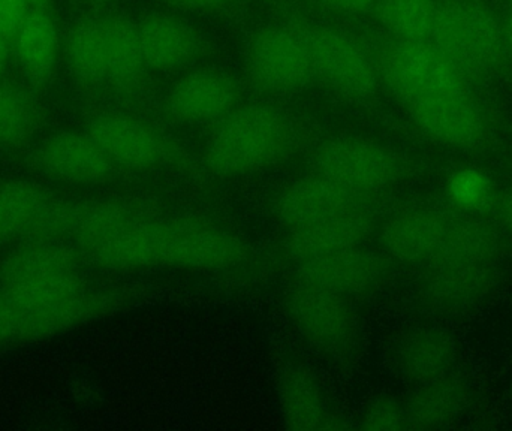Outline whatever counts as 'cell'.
<instances>
[{
    "label": "cell",
    "instance_id": "1",
    "mask_svg": "<svg viewBox=\"0 0 512 431\" xmlns=\"http://www.w3.org/2000/svg\"><path fill=\"white\" fill-rule=\"evenodd\" d=\"M98 267L113 271L149 267L224 270L248 256L242 238L200 220H135L86 253Z\"/></svg>",
    "mask_w": 512,
    "mask_h": 431
},
{
    "label": "cell",
    "instance_id": "2",
    "mask_svg": "<svg viewBox=\"0 0 512 431\" xmlns=\"http://www.w3.org/2000/svg\"><path fill=\"white\" fill-rule=\"evenodd\" d=\"M277 18L303 41L315 78L322 86L354 102H369L381 89L378 69L369 50L345 24L316 17L292 0H268Z\"/></svg>",
    "mask_w": 512,
    "mask_h": 431
},
{
    "label": "cell",
    "instance_id": "3",
    "mask_svg": "<svg viewBox=\"0 0 512 431\" xmlns=\"http://www.w3.org/2000/svg\"><path fill=\"white\" fill-rule=\"evenodd\" d=\"M363 41L378 69L382 86L403 104L448 93L471 92L472 81L433 44L391 38L364 18L334 17Z\"/></svg>",
    "mask_w": 512,
    "mask_h": 431
},
{
    "label": "cell",
    "instance_id": "4",
    "mask_svg": "<svg viewBox=\"0 0 512 431\" xmlns=\"http://www.w3.org/2000/svg\"><path fill=\"white\" fill-rule=\"evenodd\" d=\"M295 141L297 129L288 114L270 105H243L216 122L203 161L216 176H246L279 161Z\"/></svg>",
    "mask_w": 512,
    "mask_h": 431
},
{
    "label": "cell",
    "instance_id": "5",
    "mask_svg": "<svg viewBox=\"0 0 512 431\" xmlns=\"http://www.w3.org/2000/svg\"><path fill=\"white\" fill-rule=\"evenodd\" d=\"M430 41L472 83L508 69L502 17L487 0H442Z\"/></svg>",
    "mask_w": 512,
    "mask_h": 431
},
{
    "label": "cell",
    "instance_id": "6",
    "mask_svg": "<svg viewBox=\"0 0 512 431\" xmlns=\"http://www.w3.org/2000/svg\"><path fill=\"white\" fill-rule=\"evenodd\" d=\"M312 164L315 173L361 195L384 191L409 171L408 159L402 153L361 137L324 141L313 152Z\"/></svg>",
    "mask_w": 512,
    "mask_h": 431
},
{
    "label": "cell",
    "instance_id": "7",
    "mask_svg": "<svg viewBox=\"0 0 512 431\" xmlns=\"http://www.w3.org/2000/svg\"><path fill=\"white\" fill-rule=\"evenodd\" d=\"M249 81L267 93H289L315 83V72L298 33L283 21L259 27L246 47Z\"/></svg>",
    "mask_w": 512,
    "mask_h": 431
},
{
    "label": "cell",
    "instance_id": "8",
    "mask_svg": "<svg viewBox=\"0 0 512 431\" xmlns=\"http://www.w3.org/2000/svg\"><path fill=\"white\" fill-rule=\"evenodd\" d=\"M406 110L424 137L451 149H478L495 134L492 114L472 90L423 99Z\"/></svg>",
    "mask_w": 512,
    "mask_h": 431
},
{
    "label": "cell",
    "instance_id": "9",
    "mask_svg": "<svg viewBox=\"0 0 512 431\" xmlns=\"http://www.w3.org/2000/svg\"><path fill=\"white\" fill-rule=\"evenodd\" d=\"M87 132L116 167L152 170L179 158L177 147L152 123L122 111L96 113Z\"/></svg>",
    "mask_w": 512,
    "mask_h": 431
},
{
    "label": "cell",
    "instance_id": "10",
    "mask_svg": "<svg viewBox=\"0 0 512 431\" xmlns=\"http://www.w3.org/2000/svg\"><path fill=\"white\" fill-rule=\"evenodd\" d=\"M33 161L44 176L68 185H99L117 168L87 131L50 135L33 153Z\"/></svg>",
    "mask_w": 512,
    "mask_h": 431
},
{
    "label": "cell",
    "instance_id": "11",
    "mask_svg": "<svg viewBox=\"0 0 512 431\" xmlns=\"http://www.w3.org/2000/svg\"><path fill=\"white\" fill-rule=\"evenodd\" d=\"M138 38L150 71L173 72L212 56L213 45L201 30L176 15L152 12L137 21Z\"/></svg>",
    "mask_w": 512,
    "mask_h": 431
},
{
    "label": "cell",
    "instance_id": "12",
    "mask_svg": "<svg viewBox=\"0 0 512 431\" xmlns=\"http://www.w3.org/2000/svg\"><path fill=\"white\" fill-rule=\"evenodd\" d=\"M286 309L297 330L319 348H345L354 336V313L343 295L298 282Z\"/></svg>",
    "mask_w": 512,
    "mask_h": 431
},
{
    "label": "cell",
    "instance_id": "13",
    "mask_svg": "<svg viewBox=\"0 0 512 431\" xmlns=\"http://www.w3.org/2000/svg\"><path fill=\"white\" fill-rule=\"evenodd\" d=\"M239 98L236 78L219 69H197L168 90L162 110L180 123H216L237 107Z\"/></svg>",
    "mask_w": 512,
    "mask_h": 431
},
{
    "label": "cell",
    "instance_id": "14",
    "mask_svg": "<svg viewBox=\"0 0 512 431\" xmlns=\"http://www.w3.org/2000/svg\"><path fill=\"white\" fill-rule=\"evenodd\" d=\"M390 273L387 259L363 246L340 250L297 264V279L334 294H364L384 283Z\"/></svg>",
    "mask_w": 512,
    "mask_h": 431
},
{
    "label": "cell",
    "instance_id": "15",
    "mask_svg": "<svg viewBox=\"0 0 512 431\" xmlns=\"http://www.w3.org/2000/svg\"><path fill=\"white\" fill-rule=\"evenodd\" d=\"M498 283L495 264L433 262L421 282V297L433 310L454 315L480 306Z\"/></svg>",
    "mask_w": 512,
    "mask_h": 431
},
{
    "label": "cell",
    "instance_id": "16",
    "mask_svg": "<svg viewBox=\"0 0 512 431\" xmlns=\"http://www.w3.org/2000/svg\"><path fill=\"white\" fill-rule=\"evenodd\" d=\"M107 50V84L128 101L143 102L149 89V66L138 38L137 21L123 12L99 14Z\"/></svg>",
    "mask_w": 512,
    "mask_h": 431
},
{
    "label": "cell",
    "instance_id": "17",
    "mask_svg": "<svg viewBox=\"0 0 512 431\" xmlns=\"http://www.w3.org/2000/svg\"><path fill=\"white\" fill-rule=\"evenodd\" d=\"M375 231V217L363 206L289 229L283 250L295 264L361 246Z\"/></svg>",
    "mask_w": 512,
    "mask_h": 431
},
{
    "label": "cell",
    "instance_id": "18",
    "mask_svg": "<svg viewBox=\"0 0 512 431\" xmlns=\"http://www.w3.org/2000/svg\"><path fill=\"white\" fill-rule=\"evenodd\" d=\"M357 192L313 173L289 183L274 201V215L289 229L361 207Z\"/></svg>",
    "mask_w": 512,
    "mask_h": 431
},
{
    "label": "cell",
    "instance_id": "19",
    "mask_svg": "<svg viewBox=\"0 0 512 431\" xmlns=\"http://www.w3.org/2000/svg\"><path fill=\"white\" fill-rule=\"evenodd\" d=\"M456 358L454 340L436 328H412L391 349L394 369L418 385L450 375Z\"/></svg>",
    "mask_w": 512,
    "mask_h": 431
},
{
    "label": "cell",
    "instance_id": "20",
    "mask_svg": "<svg viewBox=\"0 0 512 431\" xmlns=\"http://www.w3.org/2000/svg\"><path fill=\"white\" fill-rule=\"evenodd\" d=\"M448 220L435 210L412 209L397 213L382 226V249L400 262H432L439 252Z\"/></svg>",
    "mask_w": 512,
    "mask_h": 431
},
{
    "label": "cell",
    "instance_id": "21",
    "mask_svg": "<svg viewBox=\"0 0 512 431\" xmlns=\"http://www.w3.org/2000/svg\"><path fill=\"white\" fill-rule=\"evenodd\" d=\"M125 297L114 291H87L39 312L20 313L18 342L48 339L113 312Z\"/></svg>",
    "mask_w": 512,
    "mask_h": 431
},
{
    "label": "cell",
    "instance_id": "22",
    "mask_svg": "<svg viewBox=\"0 0 512 431\" xmlns=\"http://www.w3.org/2000/svg\"><path fill=\"white\" fill-rule=\"evenodd\" d=\"M18 65L33 86H47L56 74L60 35L48 9L32 8L12 38Z\"/></svg>",
    "mask_w": 512,
    "mask_h": 431
},
{
    "label": "cell",
    "instance_id": "23",
    "mask_svg": "<svg viewBox=\"0 0 512 431\" xmlns=\"http://www.w3.org/2000/svg\"><path fill=\"white\" fill-rule=\"evenodd\" d=\"M469 399L468 384L451 373L421 384L405 403L408 429L433 430L450 426L466 411Z\"/></svg>",
    "mask_w": 512,
    "mask_h": 431
},
{
    "label": "cell",
    "instance_id": "24",
    "mask_svg": "<svg viewBox=\"0 0 512 431\" xmlns=\"http://www.w3.org/2000/svg\"><path fill=\"white\" fill-rule=\"evenodd\" d=\"M81 250L66 241H23L0 261V288L48 274L78 271Z\"/></svg>",
    "mask_w": 512,
    "mask_h": 431
},
{
    "label": "cell",
    "instance_id": "25",
    "mask_svg": "<svg viewBox=\"0 0 512 431\" xmlns=\"http://www.w3.org/2000/svg\"><path fill=\"white\" fill-rule=\"evenodd\" d=\"M65 56L72 78L86 89L107 84V50L101 17L83 15L69 27Z\"/></svg>",
    "mask_w": 512,
    "mask_h": 431
},
{
    "label": "cell",
    "instance_id": "26",
    "mask_svg": "<svg viewBox=\"0 0 512 431\" xmlns=\"http://www.w3.org/2000/svg\"><path fill=\"white\" fill-rule=\"evenodd\" d=\"M504 250L501 231L480 219L448 222L447 232L433 262L495 264Z\"/></svg>",
    "mask_w": 512,
    "mask_h": 431
},
{
    "label": "cell",
    "instance_id": "27",
    "mask_svg": "<svg viewBox=\"0 0 512 431\" xmlns=\"http://www.w3.org/2000/svg\"><path fill=\"white\" fill-rule=\"evenodd\" d=\"M280 408L286 426L292 430L327 429L331 421L321 387L303 367H292L282 376Z\"/></svg>",
    "mask_w": 512,
    "mask_h": 431
},
{
    "label": "cell",
    "instance_id": "28",
    "mask_svg": "<svg viewBox=\"0 0 512 431\" xmlns=\"http://www.w3.org/2000/svg\"><path fill=\"white\" fill-rule=\"evenodd\" d=\"M51 200L42 186L29 180L0 185V244L23 240Z\"/></svg>",
    "mask_w": 512,
    "mask_h": 431
},
{
    "label": "cell",
    "instance_id": "29",
    "mask_svg": "<svg viewBox=\"0 0 512 431\" xmlns=\"http://www.w3.org/2000/svg\"><path fill=\"white\" fill-rule=\"evenodd\" d=\"M442 0H376L372 17L385 35L430 41Z\"/></svg>",
    "mask_w": 512,
    "mask_h": 431
},
{
    "label": "cell",
    "instance_id": "30",
    "mask_svg": "<svg viewBox=\"0 0 512 431\" xmlns=\"http://www.w3.org/2000/svg\"><path fill=\"white\" fill-rule=\"evenodd\" d=\"M143 217L132 204L123 200L81 201L71 240L81 252L87 253Z\"/></svg>",
    "mask_w": 512,
    "mask_h": 431
},
{
    "label": "cell",
    "instance_id": "31",
    "mask_svg": "<svg viewBox=\"0 0 512 431\" xmlns=\"http://www.w3.org/2000/svg\"><path fill=\"white\" fill-rule=\"evenodd\" d=\"M87 289L80 271H65L2 286L0 291L18 312L30 313L59 306Z\"/></svg>",
    "mask_w": 512,
    "mask_h": 431
},
{
    "label": "cell",
    "instance_id": "32",
    "mask_svg": "<svg viewBox=\"0 0 512 431\" xmlns=\"http://www.w3.org/2000/svg\"><path fill=\"white\" fill-rule=\"evenodd\" d=\"M38 123V110L29 93L0 83V146H20Z\"/></svg>",
    "mask_w": 512,
    "mask_h": 431
},
{
    "label": "cell",
    "instance_id": "33",
    "mask_svg": "<svg viewBox=\"0 0 512 431\" xmlns=\"http://www.w3.org/2000/svg\"><path fill=\"white\" fill-rule=\"evenodd\" d=\"M445 194L448 201L462 212H483L495 203L493 180L489 174L475 167L454 170L445 183Z\"/></svg>",
    "mask_w": 512,
    "mask_h": 431
},
{
    "label": "cell",
    "instance_id": "34",
    "mask_svg": "<svg viewBox=\"0 0 512 431\" xmlns=\"http://www.w3.org/2000/svg\"><path fill=\"white\" fill-rule=\"evenodd\" d=\"M81 201L51 198L23 241H65L71 238Z\"/></svg>",
    "mask_w": 512,
    "mask_h": 431
},
{
    "label": "cell",
    "instance_id": "35",
    "mask_svg": "<svg viewBox=\"0 0 512 431\" xmlns=\"http://www.w3.org/2000/svg\"><path fill=\"white\" fill-rule=\"evenodd\" d=\"M360 429L397 431L408 429L405 403L396 397L379 396L373 399L360 415Z\"/></svg>",
    "mask_w": 512,
    "mask_h": 431
},
{
    "label": "cell",
    "instance_id": "36",
    "mask_svg": "<svg viewBox=\"0 0 512 431\" xmlns=\"http://www.w3.org/2000/svg\"><path fill=\"white\" fill-rule=\"evenodd\" d=\"M319 11L343 18H366L372 15L376 0H309Z\"/></svg>",
    "mask_w": 512,
    "mask_h": 431
},
{
    "label": "cell",
    "instance_id": "37",
    "mask_svg": "<svg viewBox=\"0 0 512 431\" xmlns=\"http://www.w3.org/2000/svg\"><path fill=\"white\" fill-rule=\"evenodd\" d=\"M30 11L32 6L27 0H0V32L12 41Z\"/></svg>",
    "mask_w": 512,
    "mask_h": 431
},
{
    "label": "cell",
    "instance_id": "38",
    "mask_svg": "<svg viewBox=\"0 0 512 431\" xmlns=\"http://www.w3.org/2000/svg\"><path fill=\"white\" fill-rule=\"evenodd\" d=\"M168 2L191 11L233 17L245 9L246 0H168Z\"/></svg>",
    "mask_w": 512,
    "mask_h": 431
},
{
    "label": "cell",
    "instance_id": "39",
    "mask_svg": "<svg viewBox=\"0 0 512 431\" xmlns=\"http://www.w3.org/2000/svg\"><path fill=\"white\" fill-rule=\"evenodd\" d=\"M18 324L20 312L0 291V346L18 342Z\"/></svg>",
    "mask_w": 512,
    "mask_h": 431
},
{
    "label": "cell",
    "instance_id": "40",
    "mask_svg": "<svg viewBox=\"0 0 512 431\" xmlns=\"http://www.w3.org/2000/svg\"><path fill=\"white\" fill-rule=\"evenodd\" d=\"M496 212H498L501 226L512 232V188L507 189L502 197L496 201Z\"/></svg>",
    "mask_w": 512,
    "mask_h": 431
},
{
    "label": "cell",
    "instance_id": "41",
    "mask_svg": "<svg viewBox=\"0 0 512 431\" xmlns=\"http://www.w3.org/2000/svg\"><path fill=\"white\" fill-rule=\"evenodd\" d=\"M502 17V35H504L505 59L508 69H512V6H505Z\"/></svg>",
    "mask_w": 512,
    "mask_h": 431
},
{
    "label": "cell",
    "instance_id": "42",
    "mask_svg": "<svg viewBox=\"0 0 512 431\" xmlns=\"http://www.w3.org/2000/svg\"><path fill=\"white\" fill-rule=\"evenodd\" d=\"M9 42L11 39L5 33L0 32V80L5 74L6 65H8Z\"/></svg>",
    "mask_w": 512,
    "mask_h": 431
},
{
    "label": "cell",
    "instance_id": "43",
    "mask_svg": "<svg viewBox=\"0 0 512 431\" xmlns=\"http://www.w3.org/2000/svg\"><path fill=\"white\" fill-rule=\"evenodd\" d=\"M30 3L32 8H44L48 9V5H50L51 0H27Z\"/></svg>",
    "mask_w": 512,
    "mask_h": 431
},
{
    "label": "cell",
    "instance_id": "44",
    "mask_svg": "<svg viewBox=\"0 0 512 431\" xmlns=\"http://www.w3.org/2000/svg\"><path fill=\"white\" fill-rule=\"evenodd\" d=\"M505 3V6H512V0H502Z\"/></svg>",
    "mask_w": 512,
    "mask_h": 431
},
{
    "label": "cell",
    "instance_id": "45",
    "mask_svg": "<svg viewBox=\"0 0 512 431\" xmlns=\"http://www.w3.org/2000/svg\"><path fill=\"white\" fill-rule=\"evenodd\" d=\"M99 2H101V0H99Z\"/></svg>",
    "mask_w": 512,
    "mask_h": 431
}]
</instances>
